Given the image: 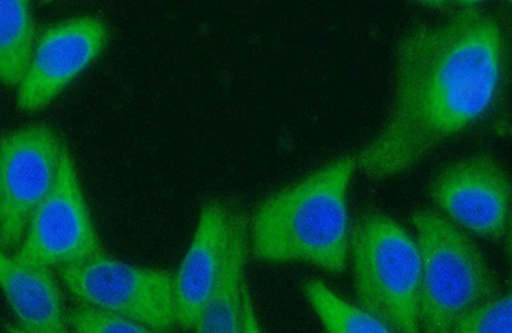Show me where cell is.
Listing matches in <instances>:
<instances>
[{
  "label": "cell",
  "mask_w": 512,
  "mask_h": 333,
  "mask_svg": "<svg viewBox=\"0 0 512 333\" xmlns=\"http://www.w3.org/2000/svg\"><path fill=\"white\" fill-rule=\"evenodd\" d=\"M108 41V27L96 17L47 27L36 39L30 66L18 85V107L29 113L47 107L102 56Z\"/></svg>",
  "instance_id": "9c48e42d"
},
{
  "label": "cell",
  "mask_w": 512,
  "mask_h": 333,
  "mask_svg": "<svg viewBox=\"0 0 512 333\" xmlns=\"http://www.w3.org/2000/svg\"><path fill=\"white\" fill-rule=\"evenodd\" d=\"M356 168L355 155H345L267 196L249 225L253 257L344 272L351 235L347 191Z\"/></svg>",
  "instance_id": "7a4b0ae2"
},
{
  "label": "cell",
  "mask_w": 512,
  "mask_h": 333,
  "mask_svg": "<svg viewBox=\"0 0 512 333\" xmlns=\"http://www.w3.org/2000/svg\"><path fill=\"white\" fill-rule=\"evenodd\" d=\"M452 333H512L510 294L484 301L466 314Z\"/></svg>",
  "instance_id": "9a60e30c"
},
{
  "label": "cell",
  "mask_w": 512,
  "mask_h": 333,
  "mask_svg": "<svg viewBox=\"0 0 512 333\" xmlns=\"http://www.w3.org/2000/svg\"><path fill=\"white\" fill-rule=\"evenodd\" d=\"M64 145L48 126L25 127L0 140V248L24 239L35 209L57 179Z\"/></svg>",
  "instance_id": "52a82bcc"
},
{
  "label": "cell",
  "mask_w": 512,
  "mask_h": 333,
  "mask_svg": "<svg viewBox=\"0 0 512 333\" xmlns=\"http://www.w3.org/2000/svg\"><path fill=\"white\" fill-rule=\"evenodd\" d=\"M422 264L419 323L422 333H452L466 314L498 295L495 273L461 228L432 209L410 218Z\"/></svg>",
  "instance_id": "3957f363"
},
{
  "label": "cell",
  "mask_w": 512,
  "mask_h": 333,
  "mask_svg": "<svg viewBox=\"0 0 512 333\" xmlns=\"http://www.w3.org/2000/svg\"><path fill=\"white\" fill-rule=\"evenodd\" d=\"M0 209H2V187H0Z\"/></svg>",
  "instance_id": "d6986e66"
},
{
  "label": "cell",
  "mask_w": 512,
  "mask_h": 333,
  "mask_svg": "<svg viewBox=\"0 0 512 333\" xmlns=\"http://www.w3.org/2000/svg\"><path fill=\"white\" fill-rule=\"evenodd\" d=\"M231 209L210 202L201 209L198 226L180 268L173 275L177 325L195 327L201 309L217 284L230 235Z\"/></svg>",
  "instance_id": "30bf717a"
},
{
  "label": "cell",
  "mask_w": 512,
  "mask_h": 333,
  "mask_svg": "<svg viewBox=\"0 0 512 333\" xmlns=\"http://www.w3.org/2000/svg\"><path fill=\"white\" fill-rule=\"evenodd\" d=\"M356 298L393 333H422L418 244L390 216L365 212L351 227Z\"/></svg>",
  "instance_id": "277c9868"
},
{
  "label": "cell",
  "mask_w": 512,
  "mask_h": 333,
  "mask_svg": "<svg viewBox=\"0 0 512 333\" xmlns=\"http://www.w3.org/2000/svg\"><path fill=\"white\" fill-rule=\"evenodd\" d=\"M6 333H27L18 326L8 325L6 326Z\"/></svg>",
  "instance_id": "ac0fdd59"
},
{
  "label": "cell",
  "mask_w": 512,
  "mask_h": 333,
  "mask_svg": "<svg viewBox=\"0 0 512 333\" xmlns=\"http://www.w3.org/2000/svg\"><path fill=\"white\" fill-rule=\"evenodd\" d=\"M36 26L26 0H0V81L18 86L30 66Z\"/></svg>",
  "instance_id": "4fadbf2b"
},
{
  "label": "cell",
  "mask_w": 512,
  "mask_h": 333,
  "mask_svg": "<svg viewBox=\"0 0 512 333\" xmlns=\"http://www.w3.org/2000/svg\"><path fill=\"white\" fill-rule=\"evenodd\" d=\"M59 275L82 307L130 319L159 332L177 325L172 273L132 266L100 253L59 268Z\"/></svg>",
  "instance_id": "5b68a950"
},
{
  "label": "cell",
  "mask_w": 512,
  "mask_h": 333,
  "mask_svg": "<svg viewBox=\"0 0 512 333\" xmlns=\"http://www.w3.org/2000/svg\"><path fill=\"white\" fill-rule=\"evenodd\" d=\"M103 253L72 155L64 147L52 190L35 209L18 252L22 263L66 267Z\"/></svg>",
  "instance_id": "8992f818"
},
{
  "label": "cell",
  "mask_w": 512,
  "mask_h": 333,
  "mask_svg": "<svg viewBox=\"0 0 512 333\" xmlns=\"http://www.w3.org/2000/svg\"><path fill=\"white\" fill-rule=\"evenodd\" d=\"M248 253V222L240 212L231 211L221 273L195 323L196 333H242V291Z\"/></svg>",
  "instance_id": "7c38bea8"
},
{
  "label": "cell",
  "mask_w": 512,
  "mask_h": 333,
  "mask_svg": "<svg viewBox=\"0 0 512 333\" xmlns=\"http://www.w3.org/2000/svg\"><path fill=\"white\" fill-rule=\"evenodd\" d=\"M0 290L27 333H70L63 296L50 268L31 266L0 248Z\"/></svg>",
  "instance_id": "8fae6325"
},
{
  "label": "cell",
  "mask_w": 512,
  "mask_h": 333,
  "mask_svg": "<svg viewBox=\"0 0 512 333\" xmlns=\"http://www.w3.org/2000/svg\"><path fill=\"white\" fill-rule=\"evenodd\" d=\"M67 322L75 333H160L130 319L111 316L82 305L67 314Z\"/></svg>",
  "instance_id": "2e32d148"
},
{
  "label": "cell",
  "mask_w": 512,
  "mask_h": 333,
  "mask_svg": "<svg viewBox=\"0 0 512 333\" xmlns=\"http://www.w3.org/2000/svg\"><path fill=\"white\" fill-rule=\"evenodd\" d=\"M242 333H263L256 317L253 298H251L248 282L242 291Z\"/></svg>",
  "instance_id": "e0dca14e"
},
{
  "label": "cell",
  "mask_w": 512,
  "mask_h": 333,
  "mask_svg": "<svg viewBox=\"0 0 512 333\" xmlns=\"http://www.w3.org/2000/svg\"><path fill=\"white\" fill-rule=\"evenodd\" d=\"M509 43L500 17L461 3L418 22L395 48L390 109L372 141L355 155L369 179L402 175L495 108L504 88Z\"/></svg>",
  "instance_id": "6da1fadb"
},
{
  "label": "cell",
  "mask_w": 512,
  "mask_h": 333,
  "mask_svg": "<svg viewBox=\"0 0 512 333\" xmlns=\"http://www.w3.org/2000/svg\"><path fill=\"white\" fill-rule=\"evenodd\" d=\"M429 196L455 226L484 239L504 240L510 231L511 182L491 154L447 164L429 185Z\"/></svg>",
  "instance_id": "ba28073f"
},
{
  "label": "cell",
  "mask_w": 512,
  "mask_h": 333,
  "mask_svg": "<svg viewBox=\"0 0 512 333\" xmlns=\"http://www.w3.org/2000/svg\"><path fill=\"white\" fill-rule=\"evenodd\" d=\"M303 294L328 333H393L373 314L347 303L320 280L305 281Z\"/></svg>",
  "instance_id": "5bb4252c"
}]
</instances>
